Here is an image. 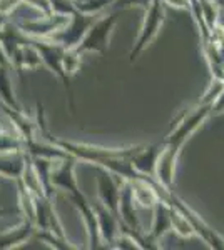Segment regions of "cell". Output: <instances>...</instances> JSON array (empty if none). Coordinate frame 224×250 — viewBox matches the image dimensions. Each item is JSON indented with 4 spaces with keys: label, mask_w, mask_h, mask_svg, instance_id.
<instances>
[{
    "label": "cell",
    "mask_w": 224,
    "mask_h": 250,
    "mask_svg": "<svg viewBox=\"0 0 224 250\" xmlns=\"http://www.w3.org/2000/svg\"><path fill=\"white\" fill-rule=\"evenodd\" d=\"M211 115H213V104L206 102V100H199L196 105L182 112L173 130L162 140L161 154H159L156 164V179L162 185H166L168 188H174L176 165L182 147Z\"/></svg>",
    "instance_id": "6da1fadb"
},
{
    "label": "cell",
    "mask_w": 224,
    "mask_h": 250,
    "mask_svg": "<svg viewBox=\"0 0 224 250\" xmlns=\"http://www.w3.org/2000/svg\"><path fill=\"white\" fill-rule=\"evenodd\" d=\"M119 17H121V12L117 10L102 12L99 17L94 20L92 25L89 27L87 34L84 35L80 43L75 47V50L82 55L89 54V52H94V54H99V55L107 54L114 29H116L117 22H119Z\"/></svg>",
    "instance_id": "7a4b0ae2"
},
{
    "label": "cell",
    "mask_w": 224,
    "mask_h": 250,
    "mask_svg": "<svg viewBox=\"0 0 224 250\" xmlns=\"http://www.w3.org/2000/svg\"><path fill=\"white\" fill-rule=\"evenodd\" d=\"M164 20H166V7L162 3V0H150L149 7L146 9L144 19H142L139 35H137L134 47L131 48V54H129V60L131 62H136L142 52L148 47H150V43L156 40L162 25H164Z\"/></svg>",
    "instance_id": "3957f363"
},
{
    "label": "cell",
    "mask_w": 224,
    "mask_h": 250,
    "mask_svg": "<svg viewBox=\"0 0 224 250\" xmlns=\"http://www.w3.org/2000/svg\"><path fill=\"white\" fill-rule=\"evenodd\" d=\"M34 45L39 50L40 59L46 63V67L62 82V85L66 87V90L69 94V102H71V108H72V112H74L75 105H74V94H72V88H71V77H69L66 67H64V55H66L67 48L50 39H44V40L37 39L34 42Z\"/></svg>",
    "instance_id": "277c9868"
},
{
    "label": "cell",
    "mask_w": 224,
    "mask_h": 250,
    "mask_svg": "<svg viewBox=\"0 0 224 250\" xmlns=\"http://www.w3.org/2000/svg\"><path fill=\"white\" fill-rule=\"evenodd\" d=\"M100 14L94 15V14H84L80 10H74L69 15V22L64 29H60L59 32H55L54 35H50V40L60 43L66 48H75L80 43V40L84 39V35L87 34L89 27L92 25V22L99 17Z\"/></svg>",
    "instance_id": "5b68a950"
},
{
    "label": "cell",
    "mask_w": 224,
    "mask_h": 250,
    "mask_svg": "<svg viewBox=\"0 0 224 250\" xmlns=\"http://www.w3.org/2000/svg\"><path fill=\"white\" fill-rule=\"evenodd\" d=\"M96 182H97V199H99L112 213L117 215V210H119L122 179L119 182V177H117L116 173L109 172L107 168L97 167ZM117 219H119V217H117Z\"/></svg>",
    "instance_id": "8992f818"
},
{
    "label": "cell",
    "mask_w": 224,
    "mask_h": 250,
    "mask_svg": "<svg viewBox=\"0 0 224 250\" xmlns=\"http://www.w3.org/2000/svg\"><path fill=\"white\" fill-rule=\"evenodd\" d=\"M92 205H94V210H96L100 239H102L105 249H112L114 242H116L117 235H119V232H121V222L117 219L116 213H112L109 210L99 199H97L96 202H92Z\"/></svg>",
    "instance_id": "52a82bcc"
},
{
    "label": "cell",
    "mask_w": 224,
    "mask_h": 250,
    "mask_svg": "<svg viewBox=\"0 0 224 250\" xmlns=\"http://www.w3.org/2000/svg\"><path fill=\"white\" fill-rule=\"evenodd\" d=\"M71 15V14H69ZM69 15L66 14H54L50 15H42L40 19L37 20H30V22H25L24 23V29L28 34L35 35L37 39H49L50 35H54L55 32H59L60 29L67 25L69 22Z\"/></svg>",
    "instance_id": "ba28073f"
},
{
    "label": "cell",
    "mask_w": 224,
    "mask_h": 250,
    "mask_svg": "<svg viewBox=\"0 0 224 250\" xmlns=\"http://www.w3.org/2000/svg\"><path fill=\"white\" fill-rule=\"evenodd\" d=\"M154 217H152V224H150V229L148 232V239L150 240V244H154L157 249H161L159 240L166 235L168 232L173 230V222H171V207L168 204H164L162 200L154 205L152 208Z\"/></svg>",
    "instance_id": "9c48e42d"
},
{
    "label": "cell",
    "mask_w": 224,
    "mask_h": 250,
    "mask_svg": "<svg viewBox=\"0 0 224 250\" xmlns=\"http://www.w3.org/2000/svg\"><path fill=\"white\" fill-rule=\"evenodd\" d=\"M161 144H150V145L141 144L139 150L134 154L131 164L142 175L156 177V164L159 154H161Z\"/></svg>",
    "instance_id": "30bf717a"
},
{
    "label": "cell",
    "mask_w": 224,
    "mask_h": 250,
    "mask_svg": "<svg viewBox=\"0 0 224 250\" xmlns=\"http://www.w3.org/2000/svg\"><path fill=\"white\" fill-rule=\"evenodd\" d=\"M171 222H173V232L181 237V239H193V237H198L196 229L191 224V220L187 219L182 212H179L173 207H171Z\"/></svg>",
    "instance_id": "8fae6325"
},
{
    "label": "cell",
    "mask_w": 224,
    "mask_h": 250,
    "mask_svg": "<svg viewBox=\"0 0 224 250\" xmlns=\"http://www.w3.org/2000/svg\"><path fill=\"white\" fill-rule=\"evenodd\" d=\"M198 3L206 25L209 27V30H213L219 23V10H221V7H219V3L216 0H198Z\"/></svg>",
    "instance_id": "7c38bea8"
},
{
    "label": "cell",
    "mask_w": 224,
    "mask_h": 250,
    "mask_svg": "<svg viewBox=\"0 0 224 250\" xmlns=\"http://www.w3.org/2000/svg\"><path fill=\"white\" fill-rule=\"evenodd\" d=\"M116 0H85V2H74L75 9L84 14H102L111 9V5Z\"/></svg>",
    "instance_id": "4fadbf2b"
},
{
    "label": "cell",
    "mask_w": 224,
    "mask_h": 250,
    "mask_svg": "<svg viewBox=\"0 0 224 250\" xmlns=\"http://www.w3.org/2000/svg\"><path fill=\"white\" fill-rule=\"evenodd\" d=\"M150 3V0H116L111 5L109 10H117V12H124L127 9H134V7H139V9H148Z\"/></svg>",
    "instance_id": "5bb4252c"
},
{
    "label": "cell",
    "mask_w": 224,
    "mask_h": 250,
    "mask_svg": "<svg viewBox=\"0 0 224 250\" xmlns=\"http://www.w3.org/2000/svg\"><path fill=\"white\" fill-rule=\"evenodd\" d=\"M164 7L174 10H181V12H191V3L193 0H162Z\"/></svg>",
    "instance_id": "9a60e30c"
},
{
    "label": "cell",
    "mask_w": 224,
    "mask_h": 250,
    "mask_svg": "<svg viewBox=\"0 0 224 250\" xmlns=\"http://www.w3.org/2000/svg\"><path fill=\"white\" fill-rule=\"evenodd\" d=\"M216 2L219 3V7H221V9H224V0H216Z\"/></svg>",
    "instance_id": "2e32d148"
},
{
    "label": "cell",
    "mask_w": 224,
    "mask_h": 250,
    "mask_svg": "<svg viewBox=\"0 0 224 250\" xmlns=\"http://www.w3.org/2000/svg\"><path fill=\"white\" fill-rule=\"evenodd\" d=\"M74 2H85V0H74Z\"/></svg>",
    "instance_id": "e0dca14e"
}]
</instances>
